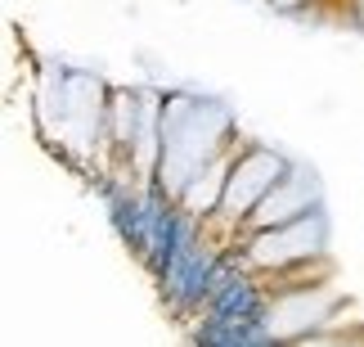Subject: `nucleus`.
<instances>
[{"instance_id":"f257e3e1","label":"nucleus","mask_w":364,"mask_h":347,"mask_svg":"<svg viewBox=\"0 0 364 347\" xmlns=\"http://www.w3.org/2000/svg\"><path fill=\"white\" fill-rule=\"evenodd\" d=\"M230 145H234V122L225 108L203 104L193 95H162V162L153 176L158 190L176 203L189 180Z\"/></svg>"},{"instance_id":"f03ea898","label":"nucleus","mask_w":364,"mask_h":347,"mask_svg":"<svg viewBox=\"0 0 364 347\" xmlns=\"http://www.w3.org/2000/svg\"><path fill=\"white\" fill-rule=\"evenodd\" d=\"M288 167H292V162L284 154L261 149V145H247L239 154V162H234V172H230V185H225V199H220L216 217H207L203 226L220 230V244L243 239V221L257 212V203L288 176Z\"/></svg>"},{"instance_id":"7ed1b4c3","label":"nucleus","mask_w":364,"mask_h":347,"mask_svg":"<svg viewBox=\"0 0 364 347\" xmlns=\"http://www.w3.org/2000/svg\"><path fill=\"white\" fill-rule=\"evenodd\" d=\"M324 239H328L324 217L311 212V217L288 221V226L247 234L243 248H239V261L252 275H274V271L301 266V261H311V257H324Z\"/></svg>"},{"instance_id":"20e7f679","label":"nucleus","mask_w":364,"mask_h":347,"mask_svg":"<svg viewBox=\"0 0 364 347\" xmlns=\"http://www.w3.org/2000/svg\"><path fill=\"white\" fill-rule=\"evenodd\" d=\"M342 311V294L324 284H306V289H284V294H270L261 307V325H265V338L274 347H288L306 334H319L328 329V321Z\"/></svg>"},{"instance_id":"39448f33","label":"nucleus","mask_w":364,"mask_h":347,"mask_svg":"<svg viewBox=\"0 0 364 347\" xmlns=\"http://www.w3.org/2000/svg\"><path fill=\"white\" fill-rule=\"evenodd\" d=\"M315 203H319L315 176L301 172V167H288V176L279 180V185L257 203V212L243 221V239L257 234V230H274V226H288V221H297V217H311Z\"/></svg>"},{"instance_id":"423d86ee","label":"nucleus","mask_w":364,"mask_h":347,"mask_svg":"<svg viewBox=\"0 0 364 347\" xmlns=\"http://www.w3.org/2000/svg\"><path fill=\"white\" fill-rule=\"evenodd\" d=\"M239 154H243V145L234 140L225 154H216L198 176L189 180L185 194L176 199L180 217H189V221H207V217H216V207H220V199H225V185H230V172H234V162H239Z\"/></svg>"},{"instance_id":"0eeeda50","label":"nucleus","mask_w":364,"mask_h":347,"mask_svg":"<svg viewBox=\"0 0 364 347\" xmlns=\"http://www.w3.org/2000/svg\"><path fill=\"white\" fill-rule=\"evenodd\" d=\"M288 347H364V329L360 325H342V329H319V334H306Z\"/></svg>"},{"instance_id":"6e6552de","label":"nucleus","mask_w":364,"mask_h":347,"mask_svg":"<svg viewBox=\"0 0 364 347\" xmlns=\"http://www.w3.org/2000/svg\"><path fill=\"white\" fill-rule=\"evenodd\" d=\"M274 5H284V9H292V5H301V0H274Z\"/></svg>"}]
</instances>
